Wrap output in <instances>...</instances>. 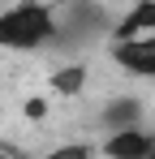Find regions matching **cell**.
<instances>
[{"mask_svg":"<svg viewBox=\"0 0 155 159\" xmlns=\"http://www.w3.org/2000/svg\"><path fill=\"white\" fill-rule=\"evenodd\" d=\"M151 151H155V133H147L142 125L103 138V155H108V159H147Z\"/></svg>","mask_w":155,"mask_h":159,"instance_id":"obj_3","label":"cell"},{"mask_svg":"<svg viewBox=\"0 0 155 159\" xmlns=\"http://www.w3.org/2000/svg\"><path fill=\"white\" fill-rule=\"evenodd\" d=\"M56 9L43 0H17L0 13V52H35L56 39Z\"/></svg>","mask_w":155,"mask_h":159,"instance_id":"obj_1","label":"cell"},{"mask_svg":"<svg viewBox=\"0 0 155 159\" xmlns=\"http://www.w3.org/2000/svg\"><path fill=\"white\" fill-rule=\"evenodd\" d=\"M138 120H142V103L134 99V95H121V99H108L99 112V125L108 133H121V129H138Z\"/></svg>","mask_w":155,"mask_h":159,"instance_id":"obj_5","label":"cell"},{"mask_svg":"<svg viewBox=\"0 0 155 159\" xmlns=\"http://www.w3.org/2000/svg\"><path fill=\"white\" fill-rule=\"evenodd\" d=\"M0 159H13V155H4V151H0Z\"/></svg>","mask_w":155,"mask_h":159,"instance_id":"obj_9","label":"cell"},{"mask_svg":"<svg viewBox=\"0 0 155 159\" xmlns=\"http://www.w3.org/2000/svg\"><path fill=\"white\" fill-rule=\"evenodd\" d=\"M22 112H26V120H43V116H48V99H43V95H30Z\"/></svg>","mask_w":155,"mask_h":159,"instance_id":"obj_8","label":"cell"},{"mask_svg":"<svg viewBox=\"0 0 155 159\" xmlns=\"http://www.w3.org/2000/svg\"><path fill=\"white\" fill-rule=\"evenodd\" d=\"M112 60L134 78H155V34L129 39V43H112Z\"/></svg>","mask_w":155,"mask_h":159,"instance_id":"obj_2","label":"cell"},{"mask_svg":"<svg viewBox=\"0 0 155 159\" xmlns=\"http://www.w3.org/2000/svg\"><path fill=\"white\" fill-rule=\"evenodd\" d=\"M147 159H155V151H151V155H147Z\"/></svg>","mask_w":155,"mask_h":159,"instance_id":"obj_10","label":"cell"},{"mask_svg":"<svg viewBox=\"0 0 155 159\" xmlns=\"http://www.w3.org/2000/svg\"><path fill=\"white\" fill-rule=\"evenodd\" d=\"M86 65L82 60H69V65H60L56 73L48 78V86H52V95H60V99H69V95H82L86 90Z\"/></svg>","mask_w":155,"mask_h":159,"instance_id":"obj_6","label":"cell"},{"mask_svg":"<svg viewBox=\"0 0 155 159\" xmlns=\"http://www.w3.org/2000/svg\"><path fill=\"white\" fill-rule=\"evenodd\" d=\"M112 34H116V43H129V39H147V34H155V0H134V9L112 26Z\"/></svg>","mask_w":155,"mask_h":159,"instance_id":"obj_4","label":"cell"},{"mask_svg":"<svg viewBox=\"0 0 155 159\" xmlns=\"http://www.w3.org/2000/svg\"><path fill=\"white\" fill-rule=\"evenodd\" d=\"M48 159H91V146H86V142H65V146H56Z\"/></svg>","mask_w":155,"mask_h":159,"instance_id":"obj_7","label":"cell"}]
</instances>
